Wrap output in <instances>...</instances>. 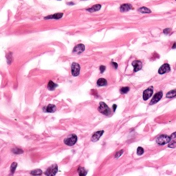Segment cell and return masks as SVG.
<instances>
[{
  "label": "cell",
  "instance_id": "cell-27",
  "mask_svg": "<svg viewBox=\"0 0 176 176\" xmlns=\"http://www.w3.org/2000/svg\"><path fill=\"white\" fill-rule=\"evenodd\" d=\"M168 147L171 148H175V147H176V142L174 141L171 142V143L169 144V145H168Z\"/></svg>",
  "mask_w": 176,
  "mask_h": 176
},
{
  "label": "cell",
  "instance_id": "cell-11",
  "mask_svg": "<svg viewBox=\"0 0 176 176\" xmlns=\"http://www.w3.org/2000/svg\"><path fill=\"white\" fill-rule=\"evenodd\" d=\"M132 65L134 67V71L137 72L142 69V63L139 60H134L132 63Z\"/></svg>",
  "mask_w": 176,
  "mask_h": 176
},
{
  "label": "cell",
  "instance_id": "cell-36",
  "mask_svg": "<svg viewBox=\"0 0 176 176\" xmlns=\"http://www.w3.org/2000/svg\"></svg>",
  "mask_w": 176,
  "mask_h": 176
},
{
  "label": "cell",
  "instance_id": "cell-23",
  "mask_svg": "<svg viewBox=\"0 0 176 176\" xmlns=\"http://www.w3.org/2000/svg\"><path fill=\"white\" fill-rule=\"evenodd\" d=\"M129 88L128 87H123L120 89V92L122 94H125L129 91Z\"/></svg>",
  "mask_w": 176,
  "mask_h": 176
},
{
  "label": "cell",
  "instance_id": "cell-29",
  "mask_svg": "<svg viewBox=\"0 0 176 176\" xmlns=\"http://www.w3.org/2000/svg\"><path fill=\"white\" fill-rule=\"evenodd\" d=\"M171 29H169V28H168V29H164L163 33H164V34H169V33L170 32H171Z\"/></svg>",
  "mask_w": 176,
  "mask_h": 176
},
{
  "label": "cell",
  "instance_id": "cell-34",
  "mask_svg": "<svg viewBox=\"0 0 176 176\" xmlns=\"http://www.w3.org/2000/svg\"><path fill=\"white\" fill-rule=\"evenodd\" d=\"M82 1H85V0H82Z\"/></svg>",
  "mask_w": 176,
  "mask_h": 176
},
{
  "label": "cell",
  "instance_id": "cell-32",
  "mask_svg": "<svg viewBox=\"0 0 176 176\" xmlns=\"http://www.w3.org/2000/svg\"><path fill=\"white\" fill-rule=\"evenodd\" d=\"M117 108V105L116 104H113V111L115 112L116 109Z\"/></svg>",
  "mask_w": 176,
  "mask_h": 176
},
{
  "label": "cell",
  "instance_id": "cell-4",
  "mask_svg": "<svg viewBox=\"0 0 176 176\" xmlns=\"http://www.w3.org/2000/svg\"><path fill=\"white\" fill-rule=\"evenodd\" d=\"M58 171V165L56 164L50 166L45 172L44 174L46 176H55Z\"/></svg>",
  "mask_w": 176,
  "mask_h": 176
},
{
  "label": "cell",
  "instance_id": "cell-31",
  "mask_svg": "<svg viewBox=\"0 0 176 176\" xmlns=\"http://www.w3.org/2000/svg\"><path fill=\"white\" fill-rule=\"evenodd\" d=\"M112 65H113L114 66V67L115 69H117V68L118 65H117V63H115V62H112Z\"/></svg>",
  "mask_w": 176,
  "mask_h": 176
},
{
  "label": "cell",
  "instance_id": "cell-9",
  "mask_svg": "<svg viewBox=\"0 0 176 176\" xmlns=\"http://www.w3.org/2000/svg\"><path fill=\"white\" fill-rule=\"evenodd\" d=\"M84 49H85L84 45L83 44H80L76 45L75 48H74L73 51V52L76 54H79L82 52H83L84 51Z\"/></svg>",
  "mask_w": 176,
  "mask_h": 176
},
{
  "label": "cell",
  "instance_id": "cell-17",
  "mask_svg": "<svg viewBox=\"0 0 176 176\" xmlns=\"http://www.w3.org/2000/svg\"><path fill=\"white\" fill-rule=\"evenodd\" d=\"M56 106L53 104H49L47 105L46 108V112L48 113H53L56 111Z\"/></svg>",
  "mask_w": 176,
  "mask_h": 176
},
{
  "label": "cell",
  "instance_id": "cell-24",
  "mask_svg": "<svg viewBox=\"0 0 176 176\" xmlns=\"http://www.w3.org/2000/svg\"><path fill=\"white\" fill-rule=\"evenodd\" d=\"M144 152V149L141 147H139L137 149V154L138 156H141Z\"/></svg>",
  "mask_w": 176,
  "mask_h": 176
},
{
  "label": "cell",
  "instance_id": "cell-3",
  "mask_svg": "<svg viewBox=\"0 0 176 176\" xmlns=\"http://www.w3.org/2000/svg\"><path fill=\"white\" fill-rule=\"evenodd\" d=\"M77 141V136L74 134L69 135L64 140V143L69 146H72L75 144Z\"/></svg>",
  "mask_w": 176,
  "mask_h": 176
},
{
  "label": "cell",
  "instance_id": "cell-22",
  "mask_svg": "<svg viewBox=\"0 0 176 176\" xmlns=\"http://www.w3.org/2000/svg\"><path fill=\"white\" fill-rule=\"evenodd\" d=\"M17 166H18V164L16 162H14L12 163V164L10 167V171H11V172H13V174H14L15 171H16V169L17 168Z\"/></svg>",
  "mask_w": 176,
  "mask_h": 176
},
{
  "label": "cell",
  "instance_id": "cell-14",
  "mask_svg": "<svg viewBox=\"0 0 176 176\" xmlns=\"http://www.w3.org/2000/svg\"><path fill=\"white\" fill-rule=\"evenodd\" d=\"M101 7H102L101 5H100V4H96V5H94L93 6H92L91 8H90L87 9V10L88 11L90 12V13H93V12H94V11H96L99 10H100V9L101 8Z\"/></svg>",
  "mask_w": 176,
  "mask_h": 176
},
{
  "label": "cell",
  "instance_id": "cell-12",
  "mask_svg": "<svg viewBox=\"0 0 176 176\" xmlns=\"http://www.w3.org/2000/svg\"><path fill=\"white\" fill-rule=\"evenodd\" d=\"M132 5L130 4H124L120 6V10L121 12H126L131 10Z\"/></svg>",
  "mask_w": 176,
  "mask_h": 176
},
{
  "label": "cell",
  "instance_id": "cell-19",
  "mask_svg": "<svg viewBox=\"0 0 176 176\" xmlns=\"http://www.w3.org/2000/svg\"><path fill=\"white\" fill-rule=\"evenodd\" d=\"M78 171L79 173V175L80 176H84L87 174V171L83 167H79L78 168Z\"/></svg>",
  "mask_w": 176,
  "mask_h": 176
},
{
  "label": "cell",
  "instance_id": "cell-5",
  "mask_svg": "<svg viewBox=\"0 0 176 176\" xmlns=\"http://www.w3.org/2000/svg\"><path fill=\"white\" fill-rule=\"evenodd\" d=\"M80 70V65L76 63H73L71 66V72L73 77H77L79 74Z\"/></svg>",
  "mask_w": 176,
  "mask_h": 176
},
{
  "label": "cell",
  "instance_id": "cell-6",
  "mask_svg": "<svg viewBox=\"0 0 176 176\" xmlns=\"http://www.w3.org/2000/svg\"><path fill=\"white\" fill-rule=\"evenodd\" d=\"M153 86H150L149 88H148L147 89L144 91L143 92V98L144 100L146 101L148 99H149L151 96L153 95Z\"/></svg>",
  "mask_w": 176,
  "mask_h": 176
},
{
  "label": "cell",
  "instance_id": "cell-8",
  "mask_svg": "<svg viewBox=\"0 0 176 176\" xmlns=\"http://www.w3.org/2000/svg\"><path fill=\"white\" fill-rule=\"evenodd\" d=\"M171 71V67L168 64H164L161 66L158 70V73L160 74H163L169 72Z\"/></svg>",
  "mask_w": 176,
  "mask_h": 176
},
{
  "label": "cell",
  "instance_id": "cell-10",
  "mask_svg": "<svg viewBox=\"0 0 176 176\" xmlns=\"http://www.w3.org/2000/svg\"><path fill=\"white\" fill-rule=\"evenodd\" d=\"M104 133V131H103V130L95 132L93 134L92 137H91L92 141L93 142H96L97 141H98L99 138L101 137Z\"/></svg>",
  "mask_w": 176,
  "mask_h": 176
},
{
  "label": "cell",
  "instance_id": "cell-1",
  "mask_svg": "<svg viewBox=\"0 0 176 176\" xmlns=\"http://www.w3.org/2000/svg\"><path fill=\"white\" fill-rule=\"evenodd\" d=\"M171 137L170 136L166 134H162L160 135L156 139V142L160 145H164L168 144L171 141Z\"/></svg>",
  "mask_w": 176,
  "mask_h": 176
},
{
  "label": "cell",
  "instance_id": "cell-7",
  "mask_svg": "<svg viewBox=\"0 0 176 176\" xmlns=\"http://www.w3.org/2000/svg\"><path fill=\"white\" fill-rule=\"evenodd\" d=\"M163 95V93L162 91H160V92L157 93L155 95H154L153 99H151L150 103V105H153L157 103V102H158L162 98Z\"/></svg>",
  "mask_w": 176,
  "mask_h": 176
},
{
  "label": "cell",
  "instance_id": "cell-21",
  "mask_svg": "<svg viewBox=\"0 0 176 176\" xmlns=\"http://www.w3.org/2000/svg\"><path fill=\"white\" fill-rule=\"evenodd\" d=\"M31 174L32 175H41L42 174V171L41 169H35V170H34V171H31Z\"/></svg>",
  "mask_w": 176,
  "mask_h": 176
},
{
  "label": "cell",
  "instance_id": "cell-2",
  "mask_svg": "<svg viewBox=\"0 0 176 176\" xmlns=\"http://www.w3.org/2000/svg\"><path fill=\"white\" fill-rule=\"evenodd\" d=\"M98 110L100 113L106 116H108L111 113L110 108L104 102H101L99 103V107L98 108Z\"/></svg>",
  "mask_w": 176,
  "mask_h": 176
},
{
  "label": "cell",
  "instance_id": "cell-33",
  "mask_svg": "<svg viewBox=\"0 0 176 176\" xmlns=\"http://www.w3.org/2000/svg\"><path fill=\"white\" fill-rule=\"evenodd\" d=\"M176 42H175V43L174 44H173L172 45V49H176Z\"/></svg>",
  "mask_w": 176,
  "mask_h": 176
},
{
  "label": "cell",
  "instance_id": "cell-30",
  "mask_svg": "<svg viewBox=\"0 0 176 176\" xmlns=\"http://www.w3.org/2000/svg\"><path fill=\"white\" fill-rule=\"evenodd\" d=\"M171 136V139H173V138H175L176 137V132H175L173 133H172V134H171V135L170 136Z\"/></svg>",
  "mask_w": 176,
  "mask_h": 176
},
{
  "label": "cell",
  "instance_id": "cell-35",
  "mask_svg": "<svg viewBox=\"0 0 176 176\" xmlns=\"http://www.w3.org/2000/svg\"><path fill=\"white\" fill-rule=\"evenodd\" d=\"M58 1H60V0H58Z\"/></svg>",
  "mask_w": 176,
  "mask_h": 176
},
{
  "label": "cell",
  "instance_id": "cell-20",
  "mask_svg": "<svg viewBox=\"0 0 176 176\" xmlns=\"http://www.w3.org/2000/svg\"><path fill=\"white\" fill-rule=\"evenodd\" d=\"M139 11L142 14H149L151 13V11L149 10V9H148V8L145 7H142L140 8H139Z\"/></svg>",
  "mask_w": 176,
  "mask_h": 176
},
{
  "label": "cell",
  "instance_id": "cell-26",
  "mask_svg": "<svg viewBox=\"0 0 176 176\" xmlns=\"http://www.w3.org/2000/svg\"><path fill=\"white\" fill-rule=\"evenodd\" d=\"M123 152H124V151H123V150L118 151V152L116 154H115V158H119V157H120L122 155L123 153Z\"/></svg>",
  "mask_w": 176,
  "mask_h": 176
},
{
  "label": "cell",
  "instance_id": "cell-15",
  "mask_svg": "<svg viewBox=\"0 0 176 176\" xmlns=\"http://www.w3.org/2000/svg\"><path fill=\"white\" fill-rule=\"evenodd\" d=\"M58 86V85L54 83L52 81L50 80L47 85V88L49 90H54Z\"/></svg>",
  "mask_w": 176,
  "mask_h": 176
},
{
  "label": "cell",
  "instance_id": "cell-25",
  "mask_svg": "<svg viewBox=\"0 0 176 176\" xmlns=\"http://www.w3.org/2000/svg\"><path fill=\"white\" fill-rule=\"evenodd\" d=\"M13 152L16 154H21V153H22L23 152V151L22 150L20 149L15 148L13 150Z\"/></svg>",
  "mask_w": 176,
  "mask_h": 176
},
{
  "label": "cell",
  "instance_id": "cell-18",
  "mask_svg": "<svg viewBox=\"0 0 176 176\" xmlns=\"http://www.w3.org/2000/svg\"><path fill=\"white\" fill-rule=\"evenodd\" d=\"M176 96V90H171L166 93V97L167 98H173Z\"/></svg>",
  "mask_w": 176,
  "mask_h": 176
},
{
  "label": "cell",
  "instance_id": "cell-13",
  "mask_svg": "<svg viewBox=\"0 0 176 176\" xmlns=\"http://www.w3.org/2000/svg\"><path fill=\"white\" fill-rule=\"evenodd\" d=\"M63 13H57L53 15H50L47 17L44 18L45 19H59L61 18L63 16Z\"/></svg>",
  "mask_w": 176,
  "mask_h": 176
},
{
  "label": "cell",
  "instance_id": "cell-28",
  "mask_svg": "<svg viewBox=\"0 0 176 176\" xmlns=\"http://www.w3.org/2000/svg\"><path fill=\"white\" fill-rule=\"evenodd\" d=\"M99 69H100V71H101V73H104V72L105 71L106 67L104 66H102V65L101 66H100Z\"/></svg>",
  "mask_w": 176,
  "mask_h": 176
},
{
  "label": "cell",
  "instance_id": "cell-16",
  "mask_svg": "<svg viewBox=\"0 0 176 176\" xmlns=\"http://www.w3.org/2000/svg\"><path fill=\"white\" fill-rule=\"evenodd\" d=\"M97 85L98 86H104L107 85V81L104 78H101L97 81Z\"/></svg>",
  "mask_w": 176,
  "mask_h": 176
}]
</instances>
